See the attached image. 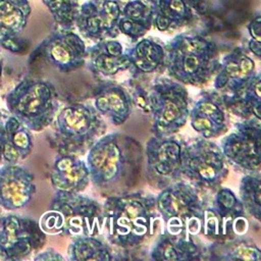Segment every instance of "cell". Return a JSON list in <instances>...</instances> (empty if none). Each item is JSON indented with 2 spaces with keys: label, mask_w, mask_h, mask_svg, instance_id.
Wrapping results in <instances>:
<instances>
[{
  "label": "cell",
  "mask_w": 261,
  "mask_h": 261,
  "mask_svg": "<svg viewBox=\"0 0 261 261\" xmlns=\"http://www.w3.org/2000/svg\"><path fill=\"white\" fill-rule=\"evenodd\" d=\"M143 160V147L135 138L105 134L87 152L90 182L104 198L129 193L140 181Z\"/></svg>",
  "instance_id": "obj_1"
},
{
  "label": "cell",
  "mask_w": 261,
  "mask_h": 261,
  "mask_svg": "<svg viewBox=\"0 0 261 261\" xmlns=\"http://www.w3.org/2000/svg\"><path fill=\"white\" fill-rule=\"evenodd\" d=\"M102 212V233L110 245L122 250L144 245L155 234L160 222L155 196L144 192L107 197Z\"/></svg>",
  "instance_id": "obj_2"
},
{
  "label": "cell",
  "mask_w": 261,
  "mask_h": 261,
  "mask_svg": "<svg viewBox=\"0 0 261 261\" xmlns=\"http://www.w3.org/2000/svg\"><path fill=\"white\" fill-rule=\"evenodd\" d=\"M38 223L42 231L50 236H101L102 204L83 193L55 191Z\"/></svg>",
  "instance_id": "obj_3"
},
{
  "label": "cell",
  "mask_w": 261,
  "mask_h": 261,
  "mask_svg": "<svg viewBox=\"0 0 261 261\" xmlns=\"http://www.w3.org/2000/svg\"><path fill=\"white\" fill-rule=\"evenodd\" d=\"M164 49L167 73L184 85H204L219 69L217 45L203 36L178 34Z\"/></svg>",
  "instance_id": "obj_4"
},
{
  "label": "cell",
  "mask_w": 261,
  "mask_h": 261,
  "mask_svg": "<svg viewBox=\"0 0 261 261\" xmlns=\"http://www.w3.org/2000/svg\"><path fill=\"white\" fill-rule=\"evenodd\" d=\"M155 203L164 224L163 231L193 237L201 232L204 209L208 205L202 190L179 179L160 190Z\"/></svg>",
  "instance_id": "obj_5"
},
{
  "label": "cell",
  "mask_w": 261,
  "mask_h": 261,
  "mask_svg": "<svg viewBox=\"0 0 261 261\" xmlns=\"http://www.w3.org/2000/svg\"><path fill=\"white\" fill-rule=\"evenodd\" d=\"M6 106L31 132H42L54 121L59 110V96L46 80L24 77L6 96Z\"/></svg>",
  "instance_id": "obj_6"
},
{
  "label": "cell",
  "mask_w": 261,
  "mask_h": 261,
  "mask_svg": "<svg viewBox=\"0 0 261 261\" xmlns=\"http://www.w3.org/2000/svg\"><path fill=\"white\" fill-rule=\"evenodd\" d=\"M58 153L83 155L106 134L107 124L96 108L89 104L72 103L58 110L54 118Z\"/></svg>",
  "instance_id": "obj_7"
},
{
  "label": "cell",
  "mask_w": 261,
  "mask_h": 261,
  "mask_svg": "<svg viewBox=\"0 0 261 261\" xmlns=\"http://www.w3.org/2000/svg\"><path fill=\"white\" fill-rule=\"evenodd\" d=\"M151 132L154 136L175 135L188 121L190 95L186 85L168 77H158L149 92Z\"/></svg>",
  "instance_id": "obj_8"
},
{
  "label": "cell",
  "mask_w": 261,
  "mask_h": 261,
  "mask_svg": "<svg viewBox=\"0 0 261 261\" xmlns=\"http://www.w3.org/2000/svg\"><path fill=\"white\" fill-rule=\"evenodd\" d=\"M181 173L203 192L215 193L228 175L227 162L216 143L199 137L184 144Z\"/></svg>",
  "instance_id": "obj_9"
},
{
  "label": "cell",
  "mask_w": 261,
  "mask_h": 261,
  "mask_svg": "<svg viewBox=\"0 0 261 261\" xmlns=\"http://www.w3.org/2000/svg\"><path fill=\"white\" fill-rule=\"evenodd\" d=\"M248 228L249 221L239 197L230 189L220 187L212 205L204 209L201 232L207 239L221 241L245 236Z\"/></svg>",
  "instance_id": "obj_10"
},
{
  "label": "cell",
  "mask_w": 261,
  "mask_h": 261,
  "mask_svg": "<svg viewBox=\"0 0 261 261\" xmlns=\"http://www.w3.org/2000/svg\"><path fill=\"white\" fill-rule=\"evenodd\" d=\"M185 142L175 135L152 136L145 145L146 180L156 189L182 179L181 154Z\"/></svg>",
  "instance_id": "obj_11"
},
{
  "label": "cell",
  "mask_w": 261,
  "mask_h": 261,
  "mask_svg": "<svg viewBox=\"0 0 261 261\" xmlns=\"http://www.w3.org/2000/svg\"><path fill=\"white\" fill-rule=\"evenodd\" d=\"M219 147L234 169L243 173L260 172L261 119L249 117L236 122L234 130L221 140Z\"/></svg>",
  "instance_id": "obj_12"
},
{
  "label": "cell",
  "mask_w": 261,
  "mask_h": 261,
  "mask_svg": "<svg viewBox=\"0 0 261 261\" xmlns=\"http://www.w3.org/2000/svg\"><path fill=\"white\" fill-rule=\"evenodd\" d=\"M39 223L16 214L0 216V258L21 260L39 251L46 242Z\"/></svg>",
  "instance_id": "obj_13"
},
{
  "label": "cell",
  "mask_w": 261,
  "mask_h": 261,
  "mask_svg": "<svg viewBox=\"0 0 261 261\" xmlns=\"http://www.w3.org/2000/svg\"><path fill=\"white\" fill-rule=\"evenodd\" d=\"M122 4L120 0H89L80 5L74 27L94 42L115 39L120 34L117 21Z\"/></svg>",
  "instance_id": "obj_14"
},
{
  "label": "cell",
  "mask_w": 261,
  "mask_h": 261,
  "mask_svg": "<svg viewBox=\"0 0 261 261\" xmlns=\"http://www.w3.org/2000/svg\"><path fill=\"white\" fill-rule=\"evenodd\" d=\"M44 59L62 73L74 71L86 63L87 47L72 29L54 30L38 47Z\"/></svg>",
  "instance_id": "obj_15"
},
{
  "label": "cell",
  "mask_w": 261,
  "mask_h": 261,
  "mask_svg": "<svg viewBox=\"0 0 261 261\" xmlns=\"http://www.w3.org/2000/svg\"><path fill=\"white\" fill-rule=\"evenodd\" d=\"M229 114L224 104L223 94L213 90L202 93L190 109L189 120L192 128L200 137L215 139L228 130Z\"/></svg>",
  "instance_id": "obj_16"
},
{
  "label": "cell",
  "mask_w": 261,
  "mask_h": 261,
  "mask_svg": "<svg viewBox=\"0 0 261 261\" xmlns=\"http://www.w3.org/2000/svg\"><path fill=\"white\" fill-rule=\"evenodd\" d=\"M153 12V27L172 32L190 24L208 6L207 0H145Z\"/></svg>",
  "instance_id": "obj_17"
},
{
  "label": "cell",
  "mask_w": 261,
  "mask_h": 261,
  "mask_svg": "<svg viewBox=\"0 0 261 261\" xmlns=\"http://www.w3.org/2000/svg\"><path fill=\"white\" fill-rule=\"evenodd\" d=\"M36 193L34 174L17 164L0 167V207L14 211L25 207Z\"/></svg>",
  "instance_id": "obj_18"
},
{
  "label": "cell",
  "mask_w": 261,
  "mask_h": 261,
  "mask_svg": "<svg viewBox=\"0 0 261 261\" xmlns=\"http://www.w3.org/2000/svg\"><path fill=\"white\" fill-rule=\"evenodd\" d=\"M28 0H0V47L8 51L22 52L27 45L20 38L31 15Z\"/></svg>",
  "instance_id": "obj_19"
},
{
  "label": "cell",
  "mask_w": 261,
  "mask_h": 261,
  "mask_svg": "<svg viewBox=\"0 0 261 261\" xmlns=\"http://www.w3.org/2000/svg\"><path fill=\"white\" fill-rule=\"evenodd\" d=\"M93 98L96 110L114 125L124 123L132 114L134 103L127 89L113 81H99Z\"/></svg>",
  "instance_id": "obj_20"
},
{
  "label": "cell",
  "mask_w": 261,
  "mask_h": 261,
  "mask_svg": "<svg viewBox=\"0 0 261 261\" xmlns=\"http://www.w3.org/2000/svg\"><path fill=\"white\" fill-rule=\"evenodd\" d=\"M255 61L242 47L233 48L220 61L213 80V89L232 93L256 73Z\"/></svg>",
  "instance_id": "obj_21"
},
{
  "label": "cell",
  "mask_w": 261,
  "mask_h": 261,
  "mask_svg": "<svg viewBox=\"0 0 261 261\" xmlns=\"http://www.w3.org/2000/svg\"><path fill=\"white\" fill-rule=\"evenodd\" d=\"M34 148L33 135L14 116L9 115L0 121V164H17L25 159Z\"/></svg>",
  "instance_id": "obj_22"
},
{
  "label": "cell",
  "mask_w": 261,
  "mask_h": 261,
  "mask_svg": "<svg viewBox=\"0 0 261 261\" xmlns=\"http://www.w3.org/2000/svg\"><path fill=\"white\" fill-rule=\"evenodd\" d=\"M86 61L88 69L102 77L113 76L119 71L127 70L129 60L120 42L115 39H105L87 48Z\"/></svg>",
  "instance_id": "obj_23"
},
{
  "label": "cell",
  "mask_w": 261,
  "mask_h": 261,
  "mask_svg": "<svg viewBox=\"0 0 261 261\" xmlns=\"http://www.w3.org/2000/svg\"><path fill=\"white\" fill-rule=\"evenodd\" d=\"M55 191L83 193L90 184V172L85 160L77 155L58 153L50 172Z\"/></svg>",
  "instance_id": "obj_24"
},
{
  "label": "cell",
  "mask_w": 261,
  "mask_h": 261,
  "mask_svg": "<svg viewBox=\"0 0 261 261\" xmlns=\"http://www.w3.org/2000/svg\"><path fill=\"white\" fill-rule=\"evenodd\" d=\"M129 60L128 71L133 79L161 72L165 69L164 45L157 39L141 38L125 50Z\"/></svg>",
  "instance_id": "obj_25"
},
{
  "label": "cell",
  "mask_w": 261,
  "mask_h": 261,
  "mask_svg": "<svg viewBox=\"0 0 261 261\" xmlns=\"http://www.w3.org/2000/svg\"><path fill=\"white\" fill-rule=\"evenodd\" d=\"M150 259L155 261H187L205 259L193 236L171 234L161 231L152 246Z\"/></svg>",
  "instance_id": "obj_26"
},
{
  "label": "cell",
  "mask_w": 261,
  "mask_h": 261,
  "mask_svg": "<svg viewBox=\"0 0 261 261\" xmlns=\"http://www.w3.org/2000/svg\"><path fill=\"white\" fill-rule=\"evenodd\" d=\"M229 113L241 118L261 119V75L256 72L243 86L229 94H223Z\"/></svg>",
  "instance_id": "obj_27"
},
{
  "label": "cell",
  "mask_w": 261,
  "mask_h": 261,
  "mask_svg": "<svg viewBox=\"0 0 261 261\" xmlns=\"http://www.w3.org/2000/svg\"><path fill=\"white\" fill-rule=\"evenodd\" d=\"M205 259L220 261H260L261 250L251 239L238 236L227 240L214 241L204 250Z\"/></svg>",
  "instance_id": "obj_28"
},
{
  "label": "cell",
  "mask_w": 261,
  "mask_h": 261,
  "mask_svg": "<svg viewBox=\"0 0 261 261\" xmlns=\"http://www.w3.org/2000/svg\"><path fill=\"white\" fill-rule=\"evenodd\" d=\"M153 27V12L145 0H132L125 3L117 21L119 33L136 42L143 38Z\"/></svg>",
  "instance_id": "obj_29"
},
{
  "label": "cell",
  "mask_w": 261,
  "mask_h": 261,
  "mask_svg": "<svg viewBox=\"0 0 261 261\" xmlns=\"http://www.w3.org/2000/svg\"><path fill=\"white\" fill-rule=\"evenodd\" d=\"M100 236H77L71 238L67 257L71 261H109L113 260L110 246Z\"/></svg>",
  "instance_id": "obj_30"
},
{
  "label": "cell",
  "mask_w": 261,
  "mask_h": 261,
  "mask_svg": "<svg viewBox=\"0 0 261 261\" xmlns=\"http://www.w3.org/2000/svg\"><path fill=\"white\" fill-rule=\"evenodd\" d=\"M239 199L247 214L257 221L261 219V176L260 172L245 173L240 181Z\"/></svg>",
  "instance_id": "obj_31"
},
{
  "label": "cell",
  "mask_w": 261,
  "mask_h": 261,
  "mask_svg": "<svg viewBox=\"0 0 261 261\" xmlns=\"http://www.w3.org/2000/svg\"><path fill=\"white\" fill-rule=\"evenodd\" d=\"M56 23L62 29H73L80 0H42Z\"/></svg>",
  "instance_id": "obj_32"
},
{
  "label": "cell",
  "mask_w": 261,
  "mask_h": 261,
  "mask_svg": "<svg viewBox=\"0 0 261 261\" xmlns=\"http://www.w3.org/2000/svg\"><path fill=\"white\" fill-rule=\"evenodd\" d=\"M129 88H132V90H127V91L132 97L134 106L136 105L137 107L144 110L145 112H149L148 92L140 84H133L132 87L129 86Z\"/></svg>",
  "instance_id": "obj_33"
},
{
  "label": "cell",
  "mask_w": 261,
  "mask_h": 261,
  "mask_svg": "<svg viewBox=\"0 0 261 261\" xmlns=\"http://www.w3.org/2000/svg\"><path fill=\"white\" fill-rule=\"evenodd\" d=\"M247 29L251 39L261 41V15L259 12H256V14L253 16L248 23Z\"/></svg>",
  "instance_id": "obj_34"
},
{
  "label": "cell",
  "mask_w": 261,
  "mask_h": 261,
  "mask_svg": "<svg viewBox=\"0 0 261 261\" xmlns=\"http://www.w3.org/2000/svg\"><path fill=\"white\" fill-rule=\"evenodd\" d=\"M34 260L36 261H59L65 260V258L53 248H48L45 251L36 253L34 256Z\"/></svg>",
  "instance_id": "obj_35"
},
{
  "label": "cell",
  "mask_w": 261,
  "mask_h": 261,
  "mask_svg": "<svg viewBox=\"0 0 261 261\" xmlns=\"http://www.w3.org/2000/svg\"><path fill=\"white\" fill-rule=\"evenodd\" d=\"M248 48L255 57L257 58L261 57V41L250 39V41L248 42Z\"/></svg>",
  "instance_id": "obj_36"
},
{
  "label": "cell",
  "mask_w": 261,
  "mask_h": 261,
  "mask_svg": "<svg viewBox=\"0 0 261 261\" xmlns=\"http://www.w3.org/2000/svg\"><path fill=\"white\" fill-rule=\"evenodd\" d=\"M2 72H3V57H2V54L0 52V80H1V76H2Z\"/></svg>",
  "instance_id": "obj_37"
},
{
  "label": "cell",
  "mask_w": 261,
  "mask_h": 261,
  "mask_svg": "<svg viewBox=\"0 0 261 261\" xmlns=\"http://www.w3.org/2000/svg\"><path fill=\"white\" fill-rule=\"evenodd\" d=\"M2 117H3V114H2V111H1V109H0V121H1Z\"/></svg>",
  "instance_id": "obj_38"
}]
</instances>
